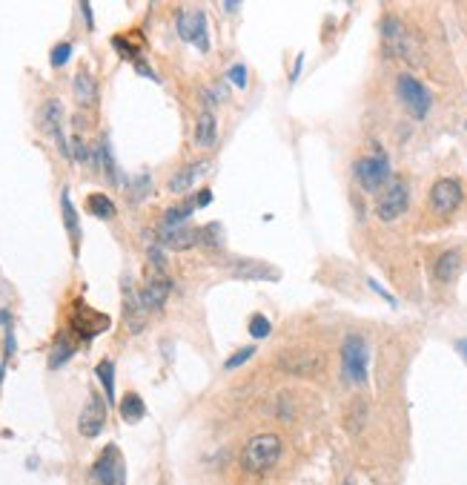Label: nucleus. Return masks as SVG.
<instances>
[{"mask_svg": "<svg viewBox=\"0 0 467 485\" xmlns=\"http://www.w3.org/2000/svg\"><path fill=\"white\" fill-rule=\"evenodd\" d=\"M370 287H373V290H376V293H379V296H384V299H387L390 304H396V299H393V296L387 293V290H381V284H379V282H373V279H370Z\"/></svg>", "mask_w": 467, "mask_h": 485, "instance_id": "38", "label": "nucleus"}, {"mask_svg": "<svg viewBox=\"0 0 467 485\" xmlns=\"http://www.w3.org/2000/svg\"><path fill=\"white\" fill-rule=\"evenodd\" d=\"M364 419H367V405H364V402H361V399L350 402V411H347V416H344L347 431H350V433L361 431V428H364Z\"/></svg>", "mask_w": 467, "mask_h": 485, "instance_id": "27", "label": "nucleus"}, {"mask_svg": "<svg viewBox=\"0 0 467 485\" xmlns=\"http://www.w3.org/2000/svg\"><path fill=\"white\" fill-rule=\"evenodd\" d=\"M75 98L84 106L95 104V98H98V87H95V78L89 75V69H80L75 75Z\"/></svg>", "mask_w": 467, "mask_h": 485, "instance_id": "19", "label": "nucleus"}, {"mask_svg": "<svg viewBox=\"0 0 467 485\" xmlns=\"http://www.w3.org/2000/svg\"><path fill=\"white\" fill-rule=\"evenodd\" d=\"M195 213V201H187V204H175L169 207L164 218H160V227H184V221Z\"/></svg>", "mask_w": 467, "mask_h": 485, "instance_id": "23", "label": "nucleus"}, {"mask_svg": "<svg viewBox=\"0 0 467 485\" xmlns=\"http://www.w3.org/2000/svg\"><path fill=\"white\" fill-rule=\"evenodd\" d=\"M175 26H178V35L187 43H195L201 52L209 49V32H206V14L204 12H178L175 18Z\"/></svg>", "mask_w": 467, "mask_h": 485, "instance_id": "10", "label": "nucleus"}, {"mask_svg": "<svg viewBox=\"0 0 467 485\" xmlns=\"http://www.w3.org/2000/svg\"><path fill=\"white\" fill-rule=\"evenodd\" d=\"M123 322H126V328H130V333H138L143 328V322H147V311H143L141 296L130 279L123 282Z\"/></svg>", "mask_w": 467, "mask_h": 485, "instance_id": "14", "label": "nucleus"}, {"mask_svg": "<svg viewBox=\"0 0 467 485\" xmlns=\"http://www.w3.org/2000/svg\"><path fill=\"white\" fill-rule=\"evenodd\" d=\"M456 348H459V350H462V353H464V357H467V339H462V342H459V345H456Z\"/></svg>", "mask_w": 467, "mask_h": 485, "instance_id": "40", "label": "nucleus"}, {"mask_svg": "<svg viewBox=\"0 0 467 485\" xmlns=\"http://www.w3.org/2000/svg\"><path fill=\"white\" fill-rule=\"evenodd\" d=\"M158 245L167 250H189L198 245V230L195 227H158Z\"/></svg>", "mask_w": 467, "mask_h": 485, "instance_id": "15", "label": "nucleus"}, {"mask_svg": "<svg viewBox=\"0 0 467 485\" xmlns=\"http://www.w3.org/2000/svg\"><path fill=\"white\" fill-rule=\"evenodd\" d=\"M147 258H149V264H152V270H155V276H164V270H167V256H164V247H160L158 241L147 245Z\"/></svg>", "mask_w": 467, "mask_h": 485, "instance_id": "31", "label": "nucleus"}, {"mask_svg": "<svg viewBox=\"0 0 467 485\" xmlns=\"http://www.w3.org/2000/svg\"><path fill=\"white\" fill-rule=\"evenodd\" d=\"M80 12H84V18H86V23L92 26V6H89V3H80Z\"/></svg>", "mask_w": 467, "mask_h": 485, "instance_id": "39", "label": "nucleus"}, {"mask_svg": "<svg viewBox=\"0 0 467 485\" xmlns=\"http://www.w3.org/2000/svg\"><path fill=\"white\" fill-rule=\"evenodd\" d=\"M118 408H121V419H123V422H130V425L141 422V419L147 416V405H143V399L138 394H126Z\"/></svg>", "mask_w": 467, "mask_h": 485, "instance_id": "21", "label": "nucleus"}, {"mask_svg": "<svg viewBox=\"0 0 467 485\" xmlns=\"http://www.w3.org/2000/svg\"><path fill=\"white\" fill-rule=\"evenodd\" d=\"M95 376H98L101 385H104L106 405H112V402H115V362H112V359H101L98 368H95Z\"/></svg>", "mask_w": 467, "mask_h": 485, "instance_id": "22", "label": "nucleus"}, {"mask_svg": "<svg viewBox=\"0 0 467 485\" xmlns=\"http://www.w3.org/2000/svg\"><path fill=\"white\" fill-rule=\"evenodd\" d=\"M86 210H89L95 218H104V221L106 218H115V213H118L115 204H112V199L104 196V192H92L89 201H86Z\"/></svg>", "mask_w": 467, "mask_h": 485, "instance_id": "25", "label": "nucleus"}, {"mask_svg": "<svg viewBox=\"0 0 467 485\" xmlns=\"http://www.w3.org/2000/svg\"><path fill=\"white\" fill-rule=\"evenodd\" d=\"M38 126H40L43 135L55 138V144H58V150H60L63 158H72L69 141H67V135H63V104H60V101L52 98V101H46V104L40 106V112H38Z\"/></svg>", "mask_w": 467, "mask_h": 485, "instance_id": "7", "label": "nucleus"}, {"mask_svg": "<svg viewBox=\"0 0 467 485\" xmlns=\"http://www.w3.org/2000/svg\"><path fill=\"white\" fill-rule=\"evenodd\" d=\"M459 204H462V184L456 179H442V181L433 184V190H430V210L436 216L456 213Z\"/></svg>", "mask_w": 467, "mask_h": 485, "instance_id": "11", "label": "nucleus"}, {"mask_svg": "<svg viewBox=\"0 0 467 485\" xmlns=\"http://www.w3.org/2000/svg\"><path fill=\"white\" fill-rule=\"evenodd\" d=\"M407 204H410V190H407V184L401 181V179H393L390 187L384 190V196H381L379 204H376V216H379L381 221H396L398 216L407 213Z\"/></svg>", "mask_w": 467, "mask_h": 485, "instance_id": "8", "label": "nucleus"}, {"mask_svg": "<svg viewBox=\"0 0 467 485\" xmlns=\"http://www.w3.org/2000/svg\"><path fill=\"white\" fill-rule=\"evenodd\" d=\"M49 58H52V67H63V63H69V58H72V43H67V41L58 43Z\"/></svg>", "mask_w": 467, "mask_h": 485, "instance_id": "33", "label": "nucleus"}, {"mask_svg": "<svg viewBox=\"0 0 467 485\" xmlns=\"http://www.w3.org/2000/svg\"><path fill=\"white\" fill-rule=\"evenodd\" d=\"M370 368V350L359 333H347L342 345V374L350 385H364Z\"/></svg>", "mask_w": 467, "mask_h": 485, "instance_id": "3", "label": "nucleus"}, {"mask_svg": "<svg viewBox=\"0 0 467 485\" xmlns=\"http://www.w3.org/2000/svg\"><path fill=\"white\" fill-rule=\"evenodd\" d=\"M192 138H195V144H198V147H204V150L215 144V138H218V121H215V115H213L209 109H204L201 115H198V121H195V135H192Z\"/></svg>", "mask_w": 467, "mask_h": 485, "instance_id": "17", "label": "nucleus"}, {"mask_svg": "<svg viewBox=\"0 0 467 485\" xmlns=\"http://www.w3.org/2000/svg\"><path fill=\"white\" fill-rule=\"evenodd\" d=\"M459 264H462V256L459 250H447L436 258V267H433V276H436V282H450L459 273Z\"/></svg>", "mask_w": 467, "mask_h": 485, "instance_id": "18", "label": "nucleus"}, {"mask_svg": "<svg viewBox=\"0 0 467 485\" xmlns=\"http://www.w3.org/2000/svg\"><path fill=\"white\" fill-rule=\"evenodd\" d=\"M352 175H356V181L361 190L367 192H376L381 190L384 184L390 181V161L381 150H376L373 155H364L359 158L356 164H352Z\"/></svg>", "mask_w": 467, "mask_h": 485, "instance_id": "4", "label": "nucleus"}, {"mask_svg": "<svg viewBox=\"0 0 467 485\" xmlns=\"http://www.w3.org/2000/svg\"><path fill=\"white\" fill-rule=\"evenodd\" d=\"M92 482L95 485H126V465L118 445H106L101 457L92 465Z\"/></svg>", "mask_w": 467, "mask_h": 485, "instance_id": "6", "label": "nucleus"}, {"mask_svg": "<svg viewBox=\"0 0 467 485\" xmlns=\"http://www.w3.org/2000/svg\"><path fill=\"white\" fill-rule=\"evenodd\" d=\"M206 170H209V161H195V164H187L184 170H178V172H175L172 179H169V184H167L169 192H187Z\"/></svg>", "mask_w": 467, "mask_h": 485, "instance_id": "16", "label": "nucleus"}, {"mask_svg": "<svg viewBox=\"0 0 467 485\" xmlns=\"http://www.w3.org/2000/svg\"><path fill=\"white\" fill-rule=\"evenodd\" d=\"M95 155H98L106 179H109L112 184H123V181L118 179V167H115V158H112V150H109V141H106V138L98 141V147H95Z\"/></svg>", "mask_w": 467, "mask_h": 485, "instance_id": "24", "label": "nucleus"}, {"mask_svg": "<svg viewBox=\"0 0 467 485\" xmlns=\"http://www.w3.org/2000/svg\"><path fill=\"white\" fill-rule=\"evenodd\" d=\"M281 457V440L276 433H259L244 445L241 454V465L247 474H264L267 468H272Z\"/></svg>", "mask_w": 467, "mask_h": 485, "instance_id": "1", "label": "nucleus"}, {"mask_svg": "<svg viewBox=\"0 0 467 485\" xmlns=\"http://www.w3.org/2000/svg\"><path fill=\"white\" fill-rule=\"evenodd\" d=\"M69 153H72V158H77V161H89V150H86V144H84V138H80V135L72 138Z\"/></svg>", "mask_w": 467, "mask_h": 485, "instance_id": "34", "label": "nucleus"}, {"mask_svg": "<svg viewBox=\"0 0 467 485\" xmlns=\"http://www.w3.org/2000/svg\"><path fill=\"white\" fill-rule=\"evenodd\" d=\"M230 80H232V87H238V89H247V69L241 67V63H235V67L230 69Z\"/></svg>", "mask_w": 467, "mask_h": 485, "instance_id": "35", "label": "nucleus"}, {"mask_svg": "<svg viewBox=\"0 0 467 485\" xmlns=\"http://www.w3.org/2000/svg\"><path fill=\"white\" fill-rule=\"evenodd\" d=\"M60 210H63V224H67L69 236L77 241V213H75V207H72L69 190H63V192H60Z\"/></svg>", "mask_w": 467, "mask_h": 485, "instance_id": "29", "label": "nucleus"}, {"mask_svg": "<svg viewBox=\"0 0 467 485\" xmlns=\"http://www.w3.org/2000/svg\"><path fill=\"white\" fill-rule=\"evenodd\" d=\"M75 350H77V345L69 339V333H60V336L55 339L52 353H49V368L55 370V368H60V365H67V362L75 357Z\"/></svg>", "mask_w": 467, "mask_h": 485, "instance_id": "20", "label": "nucleus"}, {"mask_svg": "<svg viewBox=\"0 0 467 485\" xmlns=\"http://www.w3.org/2000/svg\"><path fill=\"white\" fill-rule=\"evenodd\" d=\"M169 290H172V282L167 276H152L147 284H143V290H138L143 311H147V313H158L160 307H164V302L169 299Z\"/></svg>", "mask_w": 467, "mask_h": 485, "instance_id": "13", "label": "nucleus"}, {"mask_svg": "<svg viewBox=\"0 0 467 485\" xmlns=\"http://www.w3.org/2000/svg\"><path fill=\"white\" fill-rule=\"evenodd\" d=\"M464 129H467V124H464Z\"/></svg>", "mask_w": 467, "mask_h": 485, "instance_id": "42", "label": "nucleus"}, {"mask_svg": "<svg viewBox=\"0 0 467 485\" xmlns=\"http://www.w3.org/2000/svg\"><path fill=\"white\" fill-rule=\"evenodd\" d=\"M209 204H213V190H209V187H204V190L198 192V196H195V210H201V207H209Z\"/></svg>", "mask_w": 467, "mask_h": 485, "instance_id": "37", "label": "nucleus"}, {"mask_svg": "<svg viewBox=\"0 0 467 485\" xmlns=\"http://www.w3.org/2000/svg\"><path fill=\"white\" fill-rule=\"evenodd\" d=\"M321 365V359H315V357H281V368H287V370H293V374H313V370Z\"/></svg>", "mask_w": 467, "mask_h": 485, "instance_id": "28", "label": "nucleus"}, {"mask_svg": "<svg viewBox=\"0 0 467 485\" xmlns=\"http://www.w3.org/2000/svg\"><path fill=\"white\" fill-rule=\"evenodd\" d=\"M270 333H272V322L267 316H261V313H255L250 319V336L252 339H267Z\"/></svg>", "mask_w": 467, "mask_h": 485, "instance_id": "32", "label": "nucleus"}, {"mask_svg": "<svg viewBox=\"0 0 467 485\" xmlns=\"http://www.w3.org/2000/svg\"><path fill=\"white\" fill-rule=\"evenodd\" d=\"M396 89H398V98H401V104H405V109L416 121L427 118V112L433 106V95L427 92V87L422 84V80H416L413 75H401Z\"/></svg>", "mask_w": 467, "mask_h": 485, "instance_id": "5", "label": "nucleus"}, {"mask_svg": "<svg viewBox=\"0 0 467 485\" xmlns=\"http://www.w3.org/2000/svg\"><path fill=\"white\" fill-rule=\"evenodd\" d=\"M106 399H101L98 394H92L89 399H86V405H84V411H80V416H77V431H80V436H86V440H95L101 431H104V425H106Z\"/></svg>", "mask_w": 467, "mask_h": 485, "instance_id": "12", "label": "nucleus"}, {"mask_svg": "<svg viewBox=\"0 0 467 485\" xmlns=\"http://www.w3.org/2000/svg\"><path fill=\"white\" fill-rule=\"evenodd\" d=\"M72 330L80 336V339H95L98 333L109 330V316L106 313H98V311H92V307H86L84 302H77L72 307Z\"/></svg>", "mask_w": 467, "mask_h": 485, "instance_id": "9", "label": "nucleus"}, {"mask_svg": "<svg viewBox=\"0 0 467 485\" xmlns=\"http://www.w3.org/2000/svg\"><path fill=\"white\" fill-rule=\"evenodd\" d=\"M198 245H204V247H221L224 245V230H221L218 221L206 224V227L198 230Z\"/></svg>", "mask_w": 467, "mask_h": 485, "instance_id": "30", "label": "nucleus"}, {"mask_svg": "<svg viewBox=\"0 0 467 485\" xmlns=\"http://www.w3.org/2000/svg\"><path fill=\"white\" fill-rule=\"evenodd\" d=\"M344 485H352V482H344Z\"/></svg>", "mask_w": 467, "mask_h": 485, "instance_id": "41", "label": "nucleus"}, {"mask_svg": "<svg viewBox=\"0 0 467 485\" xmlns=\"http://www.w3.org/2000/svg\"><path fill=\"white\" fill-rule=\"evenodd\" d=\"M126 192H130V201H132V204H141V201L152 192V179H149V172L135 175V179H132L130 184H126Z\"/></svg>", "mask_w": 467, "mask_h": 485, "instance_id": "26", "label": "nucleus"}, {"mask_svg": "<svg viewBox=\"0 0 467 485\" xmlns=\"http://www.w3.org/2000/svg\"><path fill=\"white\" fill-rule=\"evenodd\" d=\"M381 38H384V49H387V55L401 58V60H407V63H422V49H418V41L410 35V29L401 23L398 18H384Z\"/></svg>", "mask_w": 467, "mask_h": 485, "instance_id": "2", "label": "nucleus"}, {"mask_svg": "<svg viewBox=\"0 0 467 485\" xmlns=\"http://www.w3.org/2000/svg\"><path fill=\"white\" fill-rule=\"evenodd\" d=\"M252 353H255L252 348H244V350H238V353H232V359L227 362V370H232V368H238V365H244V362H247V359L252 357Z\"/></svg>", "mask_w": 467, "mask_h": 485, "instance_id": "36", "label": "nucleus"}]
</instances>
